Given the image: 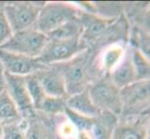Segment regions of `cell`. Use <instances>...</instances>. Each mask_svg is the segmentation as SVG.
I'll return each instance as SVG.
<instances>
[{"label": "cell", "mask_w": 150, "mask_h": 139, "mask_svg": "<svg viewBox=\"0 0 150 139\" xmlns=\"http://www.w3.org/2000/svg\"><path fill=\"white\" fill-rule=\"evenodd\" d=\"M93 59L94 56H91V49L88 48L68 61L52 65L63 74L67 97L84 91L91 83L102 76Z\"/></svg>", "instance_id": "6da1fadb"}, {"label": "cell", "mask_w": 150, "mask_h": 139, "mask_svg": "<svg viewBox=\"0 0 150 139\" xmlns=\"http://www.w3.org/2000/svg\"><path fill=\"white\" fill-rule=\"evenodd\" d=\"M80 8L66 2H46L41 8L34 28L48 35L64 23L77 19Z\"/></svg>", "instance_id": "7a4b0ae2"}, {"label": "cell", "mask_w": 150, "mask_h": 139, "mask_svg": "<svg viewBox=\"0 0 150 139\" xmlns=\"http://www.w3.org/2000/svg\"><path fill=\"white\" fill-rule=\"evenodd\" d=\"M123 119L148 115L150 100V81H136L120 89Z\"/></svg>", "instance_id": "3957f363"}, {"label": "cell", "mask_w": 150, "mask_h": 139, "mask_svg": "<svg viewBox=\"0 0 150 139\" xmlns=\"http://www.w3.org/2000/svg\"><path fill=\"white\" fill-rule=\"evenodd\" d=\"M88 92L100 111H107L120 117L122 110L120 89L112 83L108 75H102L91 83Z\"/></svg>", "instance_id": "277c9868"}, {"label": "cell", "mask_w": 150, "mask_h": 139, "mask_svg": "<svg viewBox=\"0 0 150 139\" xmlns=\"http://www.w3.org/2000/svg\"><path fill=\"white\" fill-rule=\"evenodd\" d=\"M47 42V35L35 28H29L13 33L7 42L0 46V49L30 58H38Z\"/></svg>", "instance_id": "5b68a950"}, {"label": "cell", "mask_w": 150, "mask_h": 139, "mask_svg": "<svg viewBox=\"0 0 150 139\" xmlns=\"http://www.w3.org/2000/svg\"><path fill=\"white\" fill-rule=\"evenodd\" d=\"M88 45L81 37L72 39H49L38 59L46 66L63 63L87 50Z\"/></svg>", "instance_id": "8992f818"}, {"label": "cell", "mask_w": 150, "mask_h": 139, "mask_svg": "<svg viewBox=\"0 0 150 139\" xmlns=\"http://www.w3.org/2000/svg\"><path fill=\"white\" fill-rule=\"evenodd\" d=\"M46 2L15 1L2 4L3 10L13 33L34 28L38 13Z\"/></svg>", "instance_id": "52a82bcc"}, {"label": "cell", "mask_w": 150, "mask_h": 139, "mask_svg": "<svg viewBox=\"0 0 150 139\" xmlns=\"http://www.w3.org/2000/svg\"><path fill=\"white\" fill-rule=\"evenodd\" d=\"M77 19L83 27L81 38L89 48L91 45H95L97 41L101 40L107 33L108 29L117 22L116 18H107L96 13L82 10L81 8Z\"/></svg>", "instance_id": "ba28073f"}, {"label": "cell", "mask_w": 150, "mask_h": 139, "mask_svg": "<svg viewBox=\"0 0 150 139\" xmlns=\"http://www.w3.org/2000/svg\"><path fill=\"white\" fill-rule=\"evenodd\" d=\"M0 61L6 73L23 77L34 74L48 67L41 62L38 58H30L2 49H0Z\"/></svg>", "instance_id": "9c48e42d"}, {"label": "cell", "mask_w": 150, "mask_h": 139, "mask_svg": "<svg viewBox=\"0 0 150 139\" xmlns=\"http://www.w3.org/2000/svg\"><path fill=\"white\" fill-rule=\"evenodd\" d=\"M5 90L14 101L23 118L35 111L23 76L9 74L5 71Z\"/></svg>", "instance_id": "30bf717a"}, {"label": "cell", "mask_w": 150, "mask_h": 139, "mask_svg": "<svg viewBox=\"0 0 150 139\" xmlns=\"http://www.w3.org/2000/svg\"><path fill=\"white\" fill-rule=\"evenodd\" d=\"M149 115L118 119L110 139H149Z\"/></svg>", "instance_id": "8fae6325"}, {"label": "cell", "mask_w": 150, "mask_h": 139, "mask_svg": "<svg viewBox=\"0 0 150 139\" xmlns=\"http://www.w3.org/2000/svg\"><path fill=\"white\" fill-rule=\"evenodd\" d=\"M24 139H61L55 135V129L51 123H48L49 115L39 111H34L24 117Z\"/></svg>", "instance_id": "7c38bea8"}, {"label": "cell", "mask_w": 150, "mask_h": 139, "mask_svg": "<svg viewBox=\"0 0 150 139\" xmlns=\"http://www.w3.org/2000/svg\"><path fill=\"white\" fill-rule=\"evenodd\" d=\"M42 86L44 93L48 96L66 98V88L64 79L61 71L56 67L50 65L35 73Z\"/></svg>", "instance_id": "4fadbf2b"}, {"label": "cell", "mask_w": 150, "mask_h": 139, "mask_svg": "<svg viewBox=\"0 0 150 139\" xmlns=\"http://www.w3.org/2000/svg\"><path fill=\"white\" fill-rule=\"evenodd\" d=\"M127 46L121 43H113L105 45L101 53L94 56V64L101 75H108L122 60Z\"/></svg>", "instance_id": "5bb4252c"}, {"label": "cell", "mask_w": 150, "mask_h": 139, "mask_svg": "<svg viewBox=\"0 0 150 139\" xmlns=\"http://www.w3.org/2000/svg\"><path fill=\"white\" fill-rule=\"evenodd\" d=\"M108 77L112 83L120 89H122L137 81L135 71H134L132 61L131 48L129 46H127L126 52L122 60L108 74Z\"/></svg>", "instance_id": "9a60e30c"}, {"label": "cell", "mask_w": 150, "mask_h": 139, "mask_svg": "<svg viewBox=\"0 0 150 139\" xmlns=\"http://www.w3.org/2000/svg\"><path fill=\"white\" fill-rule=\"evenodd\" d=\"M65 104L71 110L90 118H95L101 112L92 102L88 88L80 93L66 97Z\"/></svg>", "instance_id": "2e32d148"}, {"label": "cell", "mask_w": 150, "mask_h": 139, "mask_svg": "<svg viewBox=\"0 0 150 139\" xmlns=\"http://www.w3.org/2000/svg\"><path fill=\"white\" fill-rule=\"evenodd\" d=\"M120 117L107 111H101L94 118V125L92 128L93 139H110L114 129L117 124Z\"/></svg>", "instance_id": "e0dca14e"}, {"label": "cell", "mask_w": 150, "mask_h": 139, "mask_svg": "<svg viewBox=\"0 0 150 139\" xmlns=\"http://www.w3.org/2000/svg\"><path fill=\"white\" fill-rule=\"evenodd\" d=\"M23 117L8 92H0V122L3 123L22 121Z\"/></svg>", "instance_id": "ac0fdd59"}, {"label": "cell", "mask_w": 150, "mask_h": 139, "mask_svg": "<svg viewBox=\"0 0 150 139\" xmlns=\"http://www.w3.org/2000/svg\"><path fill=\"white\" fill-rule=\"evenodd\" d=\"M82 34H83V27L79 19H76L52 31L47 35V37L49 39H72L81 37Z\"/></svg>", "instance_id": "d6986e66"}, {"label": "cell", "mask_w": 150, "mask_h": 139, "mask_svg": "<svg viewBox=\"0 0 150 139\" xmlns=\"http://www.w3.org/2000/svg\"><path fill=\"white\" fill-rule=\"evenodd\" d=\"M132 61L133 64V68L135 71L136 80H149L150 77V63L149 57L144 55L141 50L136 47H130Z\"/></svg>", "instance_id": "ffe728a7"}, {"label": "cell", "mask_w": 150, "mask_h": 139, "mask_svg": "<svg viewBox=\"0 0 150 139\" xmlns=\"http://www.w3.org/2000/svg\"><path fill=\"white\" fill-rule=\"evenodd\" d=\"M64 114L66 117V119L73 125L76 133H92V128H93L94 125V118H90L79 114V113L71 110L67 107L64 109Z\"/></svg>", "instance_id": "44dd1931"}, {"label": "cell", "mask_w": 150, "mask_h": 139, "mask_svg": "<svg viewBox=\"0 0 150 139\" xmlns=\"http://www.w3.org/2000/svg\"><path fill=\"white\" fill-rule=\"evenodd\" d=\"M24 79H25V85H26L29 96L34 107V110L35 111H38L41 103H42V101L46 97V94L44 93L42 86H41L39 81L38 80L35 73L25 76Z\"/></svg>", "instance_id": "7402d4cb"}, {"label": "cell", "mask_w": 150, "mask_h": 139, "mask_svg": "<svg viewBox=\"0 0 150 139\" xmlns=\"http://www.w3.org/2000/svg\"><path fill=\"white\" fill-rule=\"evenodd\" d=\"M65 100L66 98H64V97H53L46 96L38 111L50 116L62 115L64 114V109L66 108Z\"/></svg>", "instance_id": "603a6c76"}, {"label": "cell", "mask_w": 150, "mask_h": 139, "mask_svg": "<svg viewBox=\"0 0 150 139\" xmlns=\"http://www.w3.org/2000/svg\"><path fill=\"white\" fill-rule=\"evenodd\" d=\"M25 120L4 123L3 139H24Z\"/></svg>", "instance_id": "cb8c5ba5"}, {"label": "cell", "mask_w": 150, "mask_h": 139, "mask_svg": "<svg viewBox=\"0 0 150 139\" xmlns=\"http://www.w3.org/2000/svg\"><path fill=\"white\" fill-rule=\"evenodd\" d=\"M12 34L13 32L9 26L6 14L3 10L2 3H0V46L7 42Z\"/></svg>", "instance_id": "d4e9b609"}, {"label": "cell", "mask_w": 150, "mask_h": 139, "mask_svg": "<svg viewBox=\"0 0 150 139\" xmlns=\"http://www.w3.org/2000/svg\"><path fill=\"white\" fill-rule=\"evenodd\" d=\"M0 86L5 87V69L1 61H0Z\"/></svg>", "instance_id": "484cf974"}, {"label": "cell", "mask_w": 150, "mask_h": 139, "mask_svg": "<svg viewBox=\"0 0 150 139\" xmlns=\"http://www.w3.org/2000/svg\"><path fill=\"white\" fill-rule=\"evenodd\" d=\"M3 132H4V123L0 122V139H3Z\"/></svg>", "instance_id": "4316f807"}, {"label": "cell", "mask_w": 150, "mask_h": 139, "mask_svg": "<svg viewBox=\"0 0 150 139\" xmlns=\"http://www.w3.org/2000/svg\"><path fill=\"white\" fill-rule=\"evenodd\" d=\"M4 88H5V87H1V86H0V92H1L2 90H4Z\"/></svg>", "instance_id": "83f0119b"}, {"label": "cell", "mask_w": 150, "mask_h": 139, "mask_svg": "<svg viewBox=\"0 0 150 139\" xmlns=\"http://www.w3.org/2000/svg\"><path fill=\"white\" fill-rule=\"evenodd\" d=\"M72 139H76V138H72Z\"/></svg>", "instance_id": "f1b7e54d"}]
</instances>
